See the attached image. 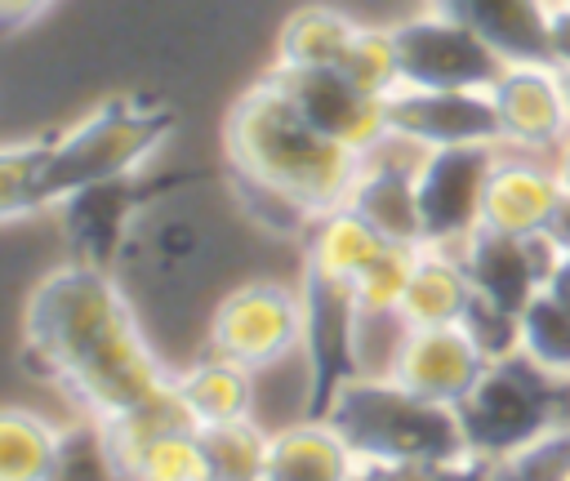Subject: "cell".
Returning a JSON list of instances; mask_svg holds the SVG:
<instances>
[{"instance_id":"cell-1","label":"cell","mask_w":570,"mask_h":481,"mask_svg":"<svg viewBox=\"0 0 570 481\" xmlns=\"http://www.w3.org/2000/svg\"><path fill=\"white\" fill-rule=\"evenodd\" d=\"M22 361L71 392L94 419H111L165 387L174 370L151 352L111 267L62 263L36 281L22 307Z\"/></svg>"},{"instance_id":"cell-2","label":"cell","mask_w":570,"mask_h":481,"mask_svg":"<svg viewBox=\"0 0 570 481\" xmlns=\"http://www.w3.org/2000/svg\"><path fill=\"white\" fill-rule=\"evenodd\" d=\"M178 129V111L151 94H120L71 120L67 129L0 151V214L9 223L53 209L76 187L138 174L151 151Z\"/></svg>"},{"instance_id":"cell-3","label":"cell","mask_w":570,"mask_h":481,"mask_svg":"<svg viewBox=\"0 0 570 481\" xmlns=\"http://www.w3.org/2000/svg\"><path fill=\"white\" fill-rule=\"evenodd\" d=\"M232 178L267 187L298 205L312 223L347 205L365 151L321 134L267 76H258L223 120Z\"/></svg>"},{"instance_id":"cell-4","label":"cell","mask_w":570,"mask_h":481,"mask_svg":"<svg viewBox=\"0 0 570 481\" xmlns=\"http://www.w3.org/2000/svg\"><path fill=\"white\" fill-rule=\"evenodd\" d=\"M325 419L356 450V477H499V463L468 445L454 405L428 401L387 374H352Z\"/></svg>"},{"instance_id":"cell-5","label":"cell","mask_w":570,"mask_h":481,"mask_svg":"<svg viewBox=\"0 0 570 481\" xmlns=\"http://www.w3.org/2000/svg\"><path fill=\"white\" fill-rule=\"evenodd\" d=\"M548 379L552 374H543L534 361H525L517 352V356L490 361L476 374V383L463 392V401L454 405L463 419L468 445L476 454L494 459L499 477H503L508 454H517L525 441H534L543 428L557 423V396H552Z\"/></svg>"},{"instance_id":"cell-6","label":"cell","mask_w":570,"mask_h":481,"mask_svg":"<svg viewBox=\"0 0 570 481\" xmlns=\"http://www.w3.org/2000/svg\"><path fill=\"white\" fill-rule=\"evenodd\" d=\"M205 347L249 374L303 347V294L281 281H245L227 289L205 325Z\"/></svg>"},{"instance_id":"cell-7","label":"cell","mask_w":570,"mask_h":481,"mask_svg":"<svg viewBox=\"0 0 570 481\" xmlns=\"http://www.w3.org/2000/svg\"><path fill=\"white\" fill-rule=\"evenodd\" d=\"M303 294V352H307V414H325L334 392L356 374V334H361V303L356 281L303 263L298 276Z\"/></svg>"},{"instance_id":"cell-8","label":"cell","mask_w":570,"mask_h":481,"mask_svg":"<svg viewBox=\"0 0 570 481\" xmlns=\"http://www.w3.org/2000/svg\"><path fill=\"white\" fill-rule=\"evenodd\" d=\"M387 31H392L401 85L414 89H490L508 67V58L490 40H481L468 22H459L445 9L405 18Z\"/></svg>"},{"instance_id":"cell-9","label":"cell","mask_w":570,"mask_h":481,"mask_svg":"<svg viewBox=\"0 0 570 481\" xmlns=\"http://www.w3.org/2000/svg\"><path fill=\"white\" fill-rule=\"evenodd\" d=\"M499 143H450L419 147L414 192L423 214V245H459L481 223V196Z\"/></svg>"},{"instance_id":"cell-10","label":"cell","mask_w":570,"mask_h":481,"mask_svg":"<svg viewBox=\"0 0 570 481\" xmlns=\"http://www.w3.org/2000/svg\"><path fill=\"white\" fill-rule=\"evenodd\" d=\"M174 183H183V178L142 183V178L125 174V178H102V183L76 187L71 196H62L53 205L67 254L76 263H89V267H116V258L125 254L129 232L142 218V209L156 196H165Z\"/></svg>"},{"instance_id":"cell-11","label":"cell","mask_w":570,"mask_h":481,"mask_svg":"<svg viewBox=\"0 0 570 481\" xmlns=\"http://www.w3.org/2000/svg\"><path fill=\"white\" fill-rule=\"evenodd\" d=\"M321 134L356 147V151H374L387 143V98H374L365 89H356L338 67H289V62H272L263 71Z\"/></svg>"},{"instance_id":"cell-12","label":"cell","mask_w":570,"mask_h":481,"mask_svg":"<svg viewBox=\"0 0 570 481\" xmlns=\"http://www.w3.org/2000/svg\"><path fill=\"white\" fill-rule=\"evenodd\" d=\"M387 138L405 147L450 143H503V125L490 89H414L387 94Z\"/></svg>"},{"instance_id":"cell-13","label":"cell","mask_w":570,"mask_h":481,"mask_svg":"<svg viewBox=\"0 0 570 481\" xmlns=\"http://www.w3.org/2000/svg\"><path fill=\"white\" fill-rule=\"evenodd\" d=\"M485 365H490L485 352L472 343V334L459 321L454 325H401V338L387 361V379H396L401 387L428 401L459 405Z\"/></svg>"},{"instance_id":"cell-14","label":"cell","mask_w":570,"mask_h":481,"mask_svg":"<svg viewBox=\"0 0 570 481\" xmlns=\"http://www.w3.org/2000/svg\"><path fill=\"white\" fill-rule=\"evenodd\" d=\"M490 98L503 125V143L525 151H552L570 143L557 62H508L503 76L490 85Z\"/></svg>"},{"instance_id":"cell-15","label":"cell","mask_w":570,"mask_h":481,"mask_svg":"<svg viewBox=\"0 0 570 481\" xmlns=\"http://www.w3.org/2000/svg\"><path fill=\"white\" fill-rule=\"evenodd\" d=\"M561 174L557 165H539L534 156H508L499 151L485 178V196H481V223L512 232V236H530L543 232L557 200H561Z\"/></svg>"},{"instance_id":"cell-16","label":"cell","mask_w":570,"mask_h":481,"mask_svg":"<svg viewBox=\"0 0 570 481\" xmlns=\"http://www.w3.org/2000/svg\"><path fill=\"white\" fill-rule=\"evenodd\" d=\"M347 205H352L383 240L423 245V214H419V192H414V160L392 165V160L379 156V147L365 151Z\"/></svg>"},{"instance_id":"cell-17","label":"cell","mask_w":570,"mask_h":481,"mask_svg":"<svg viewBox=\"0 0 570 481\" xmlns=\"http://www.w3.org/2000/svg\"><path fill=\"white\" fill-rule=\"evenodd\" d=\"M263 481H356V450L325 414H307L272 432Z\"/></svg>"},{"instance_id":"cell-18","label":"cell","mask_w":570,"mask_h":481,"mask_svg":"<svg viewBox=\"0 0 570 481\" xmlns=\"http://www.w3.org/2000/svg\"><path fill=\"white\" fill-rule=\"evenodd\" d=\"M454 249H459V258H463V267L472 276V289L481 298L521 312L539 294V281H534V267H530V254H525L521 236L476 223Z\"/></svg>"},{"instance_id":"cell-19","label":"cell","mask_w":570,"mask_h":481,"mask_svg":"<svg viewBox=\"0 0 570 481\" xmlns=\"http://www.w3.org/2000/svg\"><path fill=\"white\" fill-rule=\"evenodd\" d=\"M436 9L468 22L508 62H552L548 0H436Z\"/></svg>"},{"instance_id":"cell-20","label":"cell","mask_w":570,"mask_h":481,"mask_svg":"<svg viewBox=\"0 0 570 481\" xmlns=\"http://www.w3.org/2000/svg\"><path fill=\"white\" fill-rule=\"evenodd\" d=\"M472 294H476L472 276L454 245H419L396 321L401 325H454L463 321Z\"/></svg>"},{"instance_id":"cell-21","label":"cell","mask_w":570,"mask_h":481,"mask_svg":"<svg viewBox=\"0 0 570 481\" xmlns=\"http://www.w3.org/2000/svg\"><path fill=\"white\" fill-rule=\"evenodd\" d=\"M174 392L191 419V428H214V423H232L245 419L254 405V379L245 365L205 352L196 361H187L183 370H174Z\"/></svg>"},{"instance_id":"cell-22","label":"cell","mask_w":570,"mask_h":481,"mask_svg":"<svg viewBox=\"0 0 570 481\" xmlns=\"http://www.w3.org/2000/svg\"><path fill=\"white\" fill-rule=\"evenodd\" d=\"M67 432L27 405L0 410V481H49L62 472Z\"/></svg>"},{"instance_id":"cell-23","label":"cell","mask_w":570,"mask_h":481,"mask_svg":"<svg viewBox=\"0 0 570 481\" xmlns=\"http://www.w3.org/2000/svg\"><path fill=\"white\" fill-rule=\"evenodd\" d=\"M352 31H356V18H347L343 9L303 4L276 31V62H289V67H338Z\"/></svg>"},{"instance_id":"cell-24","label":"cell","mask_w":570,"mask_h":481,"mask_svg":"<svg viewBox=\"0 0 570 481\" xmlns=\"http://www.w3.org/2000/svg\"><path fill=\"white\" fill-rule=\"evenodd\" d=\"M387 240L352 209V205H338L330 214H321L307 232H303V263H316L325 272H338V276H352L383 249Z\"/></svg>"},{"instance_id":"cell-25","label":"cell","mask_w":570,"mask_h":481,"mask_svg":"<svg viewBox=\"0 0 570 481\" xmlns=\"http://www.w3.org/2000/svg\"><path fill=\"white\" fill-rule=\"evenodd\" d=\"M111 477H134V481H214L196 428H169V432H156V436L138 441L134 450H125L116 459Z\"/></svg>"},{"instance_id":"cell-26","label":"cell","mask_w":570,"mask_h":481,"mask_svg":"<svg viewBox=\"0 0 570 481\" xmlns=\"http://www.w3.org/2000/svg\"><path fill=\"white\" fill-rule=\"evenodd\" d=\"M200 249H205V236L187 214H147V223H134L125 245V254H138V263L160 281L187 276L200 263Z\"/></svg>"},{"instance_id":"cell-27","label":"cell","mask_w":570,"mask_h":481,"mask_svg":"<svg viewBox=\"0 0 570 481\" xmlns=\"http://www.w3.org/2000/svg\"><path fill=\"white\" fill-rule=\"evenodd\" d=\"M521 356L552 379H570V303L552 289H539L521 307Z\"/></svg>"},{"instance_id":"cell-28","label":"cell","mask_w":570,"mask_h":481,"mask_svg":"<svg viewBox=\"0 0 570 481\" xmlns=\"http://www.w3.org/2000/svg\"><path fill=\"white\" fill-rule=\"evenodd\" d=\"M205 459H209V477L214 481H263L267 468V445L272 432H263L249 414L232 419V423H214V428H196Z\"/></svg>"},{"instance_id":"cell-29","label":"cell","mask_w":570,"mask_h":481,"mask_svg":"<svg viewBox=\"0 0 570 481\" xmlns=\"http://www.w3.org/2000/svg\"><path fill=\"white\" fill-rule=\"evenodd\" d=\"M414 258H419V245H396V240H387V245L356 272V303H361V316H365V321H379V316H396V312H401V298H405Z\"/></svg>"},{"instance_id":"cell-30","label":"cell","mask_w":570,"mask_h":481,"mask_svg":"<svg viewBox=\"0 0 570 481\" xmlns=\"http://www.w3.org/2000/svg\"><path fill=\"white\" fill-rule=\"evenodd\" d=\"M338 71H343L356 89H365V94H374V98H387L392 89H401V67H396L392 31H387V27H365V22H356V31H352V40H347V49H343V58H338Z\"/></svg>"},{"instance_id":"cell-31","label":"cell","mask_w":570,"mask_h":481,"mask_svg":"<svg viewBox=\"0 0 570 481\" xmlns=\"http://www.w3.org/2000/svg\"><path fill=\"white\" fill-rule=\"evenodd\" d=\"M459 325L472 334V343L485 352V361H503V356L521 352V312H512V307H499V303L472 294Z\"/></svg>"},{"instance_id":"cell-32","label":"cell","mask_w":570,"mask_h":481,"mask_svg":"<svg viewBox=\"0 0 570 481\" xmlns=\"http://www.w3.org/2000/svg\"><path fill=\"white\" fill-rule=\"evenodd\" d=\"M548 49L557 67H570V4L548 0Z\"/></svg>"},{"instance_id":"cell-33","label":"cell","mask_w":570,"mask_h":481,"mask_svg":"<svg viewBox=\"0 0 570 481\" xmlns=\"http://www.w3.org/2000/svg\"><path fill=\"white\" fill-rule=\"evenodd\" d=\"M53 0H0V27L4 31H22L27 22H36Z\"/></svg>"},{"instance_id":"cell-34","label":"cell","mask_w":570,"mask_h":481,"mask_svg":"<svg viewBox=\"0 0 570 481\" xmlns=\"http://www.w3.org/2000/svg\"><path fill=\"white\" fill-rule=\"evenodd\" d=\"M548 232H552V240L561 249H570V192H561V200H557V209L548 218Z\"/></svg>"},{"instance_id":"cell-35","label":"cell","mask_w":570,"mask_h":481,"mask_svg":"<svg viewBox=\"0 0 570 481\" xmlns=\"http://www.w3.org/2000/svg\"><path fill=\"white\" fill-rule=\"evenodd\" d=\"M543 289H552L557 298H566L570 303V249L557 258V267H552V276H548V285Z\"/></svg>"},{"instance_id":"cell-36","label":"cell","mask_w":570,"mask_h":481,"mask_svg":"<svg viewBox=\"0 0 570 481\" xmlns=\"http://www.w3.org/2000/svg\"><path fill=\"white\" fill-rule=\"evenodd\" d=\"M557 174H561V187L570 192V143L561 147V160H557Z\"/></svg>"},{"instance_id":"cell-37","label":"cell","mask_w":570,"mask_h":481,"mask_svg":"<svg viewBox=\"0 0 570 481\" xmlns=\"http://www.w3.org/2000/svg\"><path fill=\"white\" fill-rule=\"evenodd\" d=\"M561 71V94H566V116H570V67H557Z\"/></svg>"},{"instance_id":"cell-38","label":"cell","mask_w":570,"mask_h":481,"mask_svg":"<svg viewBox=\"0 0 570 481\" xmlns=\"http://www.w3.org/2000/svg\"><path fill=\"white\" fill-rule=\"evenodd\" d=\"M566 401H570V379H566Z\"/></svg>"},{"instance_id":"cell-39","label":"cell","mask_w":570,"mask_h":481,"mask_svg":"<svg viewBox=\"0 0 570 481\" xmlns=\"http://www.w3.org/2000/svg\"><path fill=\"white\" fill-rule=\"evenodd\" d=\"M566 4H570V0H566Z\"/></svg>"}]
</instances>
